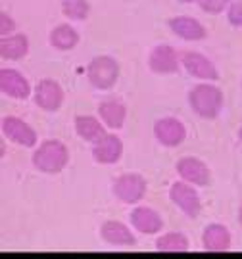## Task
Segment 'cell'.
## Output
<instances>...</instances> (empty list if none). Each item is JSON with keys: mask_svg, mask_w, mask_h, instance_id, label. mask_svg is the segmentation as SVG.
<instances>
[{"mask_svg": "<svg viewBox=\"0 0 242 259\" xmlns=\"http://www.w3.org/2000/svg\"><path fill=\"white\" fill-rule=\"evenodd\" d=\"M175 171L181 177V181L196 186H208L210 181H212L210 167L200 157H192V156L181 157L177 163H175Z\"/></svg>", "mask_w": 242, "mask_h": 259, "instance_id": "9", "label": "cell"}, {"mask_svg": "<svg viewBox=\"0 0 242 259\" xmlns=\"http://www.w3.org/2000/svg\"><path fill=\"white\" fill-rule=\"evenodd\" d=\"M93 159L100 165H113L117 163L123 156V142L117 135L113 133H106L102 139H98L96 142H93Z\"/></svg>", "mask_w": 242, "mask_h": 259, "instance_id": "12", "label": "cell"}, {"mask_svg": "<svg viewBox=\"0 0 242 259\" xmlns=\"http://www.w3.org/2000/svg\"><path fill=\"white\" fill-rule=\"evenodd\" d=\"M73 125L75 133L83 140H87V142H96V140L102 139L104 135H106L102 119H98L94 115H77Z\"/></svg>", "mask_w": 242, "mask_h": 259, "instance_id": "21", "label": "cell"}, {"mask_svg": "<svg viewBox=\"0 0 242 259\" xmlns=\"http://www.w3.org/2000/svg\"><path fill=\"white\" fill-rule=\"evenodd\" d=\"M31 161H33V167L41 173L56 175L60 171H64L65 165L69 163V150L58 139L43 140V144H38L37 150L33 152Z\"/></svg>", "mask_w": 242, "mask_h": 259, "instance_id": "2", "label": "cell"}, {"mask_svg": "<svg viewBox=\"0 0 242 259\" xmlns=\"http://www.w3.org/2000/svg\"><path fill=\"white\" fill-rule=\"evenodd\" d=\"M0 89L6 96L16 98V100H25L29 94H33L27 77L12 67H4L0 71Z\"/></svg>", "mask_w": 242, "mask_h": 259, "instance_id": "13", "label": "cell"}, {"mask_svg": "<svg viewBox=\"0 0 242 259\" xmlns=\"http://www.w3.org/2000/svg\"><path fill=\"white\" fill-rule=\"evenodd\" d=\"M168 27L173 31V35L188 42H194V40H202L206 38L208 31L206 27L198 21L196 18L190 16H175V18H169Z\"/></svg>", "mask_w": 242, "mask_h": 259, "instance_id": "16", "label": "cell"}, {"mask_svg": "<svg viewBox=\"0 0 242 259\" xmlns=\"http://www.w3.org/2000/svg\"><path fill=\"white\" fill-rule=\"evenodd\" d=\"M181 2H185V4H192V2H200V0H181Z\"/></svg>", "mask_w": 242, "mask_h": 259, "instance_id": "28", "label": "cell"}, {"mask_svg": "<svg viewBox=\"0 0 242 259\" xmlns=\"http://www.w3.org/2000/svg\"><path fill=\"white\" fill-rule=\"evenodd\" d=\"M225 96L219 87L212 83H200L194 84L188 91V104L190 110L194 111L198 117L202 119H214L223 110Z\"/></svg>", "mask_w": 242, "mask_h": 259, "instance_id": "1", "label": "cell"}, {"mask_svg": "<svg viewBox=\"0 0 242 259\" xmlns=\"http://www.w3.org/2000/svg\"><path fill=\"white\" fill-rule=\"evenodd\" d=\"M148 185L146 179L139 173H123L117 179H113L112 192L121 204L135 205L146 196Z\"/></svg>", "mask_w": 242, "mask_h": 259, "instance_id": "4", "label": "cell"}, {"mask_svg": "<svg viewBox=\"0 0 242 259\" xmlns=\"http://www.w3.org/2000/svg\"><path fill=\"white\" fill-rule=\"evenodd\" d=\"M233 0H200V8L208 12V14H221L231 6Z\"/></svg>", "mask_w": 242, "mask_h": 259, "instance_id": "24", "label": "cell"}, {"mask_svg": "<svg viewBox=\"0 0 242 259\" xmlns=\"http://www.w3.org/2000/svg\"><path fill=\"white\" fill-rule=\"evenodd\" d=\"M33 100L41 110L58 111L64 104V89L54 79H41L33 89Z\"/></svg>", "mask_w": 242, "mask_h": 259, "instance_id": "8", "label": "cell"}, {"mask_svg": "<svg viewBox=\"0 0 242 259\" xmlns=\"http://www.w3.org/2000/svg\"><path fill=\"white\" fill-rule=\"evenodd\" d=\"M154 137L162 146L166 148H177L186 139V127L185 123L173 115L159 117L154 121Z\"/></svg>", "mask_w": 242, "mask_h": 259, "instance_id": "6", "label": "cell"}, {"mask_svg": "<svg viewBox=\"0 0 242 259\" xmlns=\"http://www.w3.org/2000/svg\"><path fill=\"white\" fill-rule=\"evenodd\" d=\"M100 238L110 246L117 248H131L137 244V238L125 223L121 221H106L100 227Z\"/></svg>", "mask_w": 242, "mask_h": 259, "instance_id": "17", "label": "cell"}, {"mask_svg": "<svg viewBox=\"0 0 242 259\" xmlns=\"http://www.w3.org/2000/svg\"><path fill=\"white\" fill-rule=\"evenodd\" d=\"M89 83L98 91H110L119 79V64L112 56H96L87 67Z\"/></svg>", "mask_w": 242, "mask_h": 259, "instance_id": "3", "label": "cell"}, {"mask_svg": "<svg viewBox=\"0 0 242 259\" xmlns=\"http://www.w3.org/2000/svg\"><path fill=\"white\" fill-rule=\"evenodd\" d=\"M188 238L183 232H166L156 240V250L162 253H185L188 251Z\"/></svg>", "mask_w": 242, "mask_h": 259, "instance_id": "22", "label": "cell"}, {"mask_svg": "<svg viewBox=\"0 0 242 259\" xmlns=\"http://www.w3.org/2000/svg\"><path fill=\"white\" fill-rule=\"evenodd\" d=\"M29 54V38L23 33H14L0 40V56L4 60H21Z\"/></svg>", "mask_w": 242, "mask_h": 259, "instance_id": "19", "label": "cell"}, {"mask_svg": "<svg viewBox=\"0 0 242 259\" xmlns=\"http://www.w3.org/2000/svg\"><path fill=\"white\" fill-rule=\"evenodd\" d=\"M98 115L106 127L121 129L127 119V106L117 98H108L98 104Z\"/></svg>", "mask_w": 242, "mask_h": 259, "instance_id": "18", "label": "cell"}, {"mask_svg": "<svg viewBox=\"0 0 242 259\" xmlns=\"http://www.w3.org/2000/svg\"><path fill=\"white\" fill-rule=\"evenodd\" d=\"M238 137H240V140H242V127H240V131H238Z\"/></svg>", "mask_w": 242, "mask_h": 259, "instance_id": "29", "label": "cell"}, {"mask_svg": "<svg viewBox=\"0 0 242 259\" xmlns=\"http://www.w3.org/2000/svg\"><path fill=\"white\" fill-rule=\"evenodd\" d=\"M48 38H50L52 48H56L60 52L73 50L79 45V33L69 23H60V25H56V27L50 31V37Z\"/></svg>", "mask_w": 242, "mask_h": 259, "instance_id": "20", "label": "cell"}, {"mask_svg": "<svg viewBox=\"0 0 242 259\" xmlns=\"http://www.w3.org/2000/svg\"><path fill=\"white\" fill-rule=\"evenodd\" d=\"M227 19L233 27L242 29V0H233L227 8Z\"/></svg>", "mask_w": 242, "mask_h": 259, "instance_id": "25", "label": "cell"}, {"mask_svg": "<svg viewBox=\"0 0 242 259\" xmlns=\"http://www.w3.org/2000/svg\"><path fill=\"white\" fill-rule=\"evenodd\" d=\"M169 200L177 205L188 219H196L202 211V202H200V196L196 192V188L185 181H177L171 185Z\"/></svg>", "mask_w": 242, "mask_h": 259, "instance_id": "5", "label": "cell"}, {"mask_svg": "<svg viewBox=\"0 0 242 259\" xmlns=\"http://www.w3.org/2000/svg\"><path fill=\"white\" fill-rule=\"evenodd\" d=\"M238 223L242 225V205H240V209H238Z\"/></svg>", "mask_w": 242, "mask_h": 259, "instance_id": "27", "label": "cell"}, {"mask_svg": "<svg viewBox=\"0 0 242 259\" xmlns=\"http://www.w3.org/2000/svg\"><path fill=\"white\" fill-rule=\"evenodd\" d=\"M181 65V54L169 45H158L152 48L148 56V67L150 71L158 75H171L177 73Z\"/></svg>", "mask_w": 242, "mask_h": 259, "instance_id": "11", "label": "cell"}, {"mask_svg": "<svg viewBox=\"0 0 242 259\" xmlns=\"http://www.w3.org/2000/svg\"><path fill=\"white\" fill-rule=\"evenodd\" d=\"M60 6H62V14L65 18L75 19V21H83L91 12L89 0H62Z\"/></svg>", "mask_w": 242, "mask_h": 259, "instance_id": "23", "label": "cell"}, {"mask_svg": "<svg viewBox=\"0 0 242 259\" xmlns=\"http://www.w3.org/2000/svg\"><path fill=\"white\" fill-rule=\"evenodd\" d=\"M2 133H4L6 139H10L19 146H25V148H33L38 142L37 131L33 129L29 123H25L21 117H16V115L2 117Z\"/></svg>", "mask_w": 242, "mask_h": 259, "instance_id": "7", "label": "cell"}, {"mask_svg": "<svg viewBox=\"0 0 242 259\" xmlns=\"http://www.w3.org/2000/svg\"><path fill=\"white\" fill-rule=\"evenodd\" d=\"M231 232L221 223H212L208 225L202 232V246L210 253H223L231 250Z\"/></svg>", "mask_w": 242, "mask_h": 259, "instance_id": "15", "label": "cell"}, {"mask_svg": "<svg viewBox=\"0 0 242 259\" xmlns=\"http://www.w3.org/2000/svg\"><path fill=\"white\" fill-rule=\"evenodd\" d=\"M181 64L188 71V75H192L196 79H204V81H217L219 79V71H217L215 64L202 52L185 50L181 54Z\"/></svg>", "mask_w": 242, "mask_h": 259, "instance_id": "10", "label": "cell"}, {"mask_svg": "<svg viewBox=\"0 0 242 259\" xmlns=\"http://www.w3.org/2000/svg\"><path fill=\"white\" fill-rule=\"evenodd\" d=\"M14 31H16V21L12 19L8 12H2L0 14V33H2V37L14 35Z\"/></svg>", "mask_w": 242, "mask_h": 259, "instance_id": "26", "label": "cell"}, {"mask_svg": "<svg viewBox=\"0 0 242 259\" xmlns=\"http://www.w3.org/2000/svg\"><path fill=\"white\" fill-rule=\"evenodd\" d=\"M129 221L133 225L135 231H139L140 234H158L164 231V219L156 209L146 207V205H139L135 207L129 215Z\"/></svg>", "mask_w": 242, "mask_h": 259, "instance_id": "14", "label": "cell"}]
</instances>
